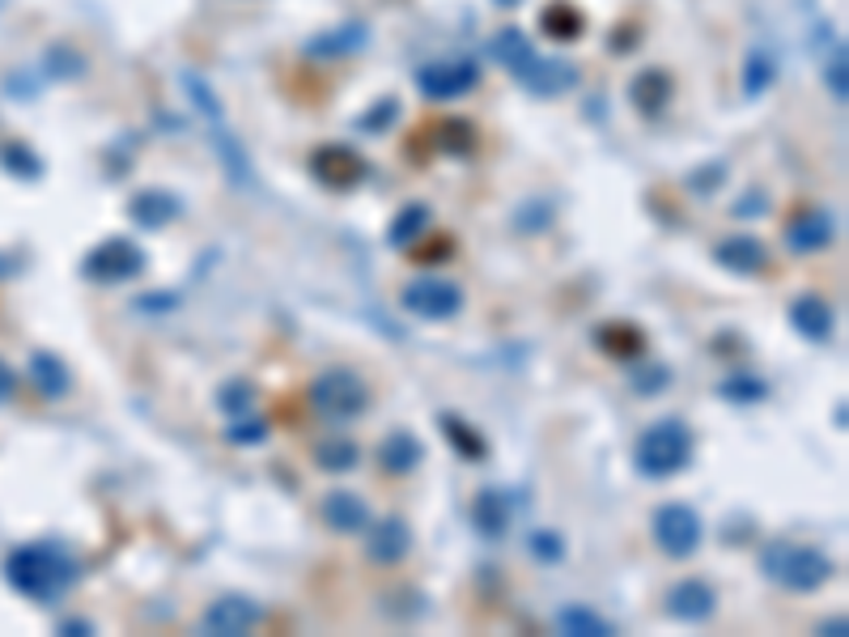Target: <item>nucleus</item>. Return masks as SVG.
<instances>
[{"instance_id": "1", "label": "nucleus", "mask_w": 849, "mask_h": 637, "mask_svg": "<svg viewBox=\"0 0 849 637\" xmlns=\"http://www.w3.org/2000/svg\"><path fill=\"white\" fill-rule=\"evenodd\" d=\"M4 578L17 596L35 599V603H56L64 591H73L81 565L60 544H22L4 561Z\"/></svg>"}, {"instance_id": "2", "label": "nucleus", "mask_w": 849, "mask_h": 637, "mask_svg": "<svg viewBox=\"0 0 849 637\" xmlns=\"http://www.w3.org/2000/svg\"><path fill=\"white\" fill-rule=\"evenodd\" d=\"M761 574L769 578L773 587L790 591V596H811L820 587L833 582L837 574V561L811 544H794V540H769L761 549Z\"/></svg>"}, {"instance_id": "3", "label": "nucleus", "mask_w": 849, "mask_h": 637, "mask_svg": "<svg viewBox=\"0 0 849 637\" xmlns=\"http://www.w3.org/2000/svg\"><path fill=\"white\" fill-rule=\"evenodd\" d=\"M693 425L684 417H662L655 425H646L637 442H633V468L646 480H671L680 477L693 464Z\"/></svg>"}, {"instance_id": "4", "label": "nucleus", "mask_w": 849, "mask_h": 637, "mask_svg": "<svg viewBox=\"0 0 849 637\" xmlns=\"http://www.w3.org/2000/svg\"><path fill=\"white\" fill-rule=\"evenodd\" d=\"M310 408H314L323 421L345 425V421L366 417V408H370V387H366V378L352 374V370H323V374L310 383Z\"/></svg>"}, {"instance_id": "5", "label": "nucleus", "mask_w": 849, "mask_h": 637, "mask_svg": "<svg viewBox=\"0 0 849 637\" xmlns=\"http://www.w3.org/2000/svg\"><path fill=\"white\" fill-rule=\"evenodd\" d=\"M145 264H150V255L132 239H107L81 260V277L94 280V285H132L145 273Z\"/></svg>"}, {"instance_id": "6", "label": "nucleus", "mask_w": 849, "mask_h": 637, "mask_svg": "<svg viewBox=\"0 0 849 637\" xmlns=\"http://www.w3.org/2000/svg\"><path fill=\"white\" fill-rule=\"evenodd\" d=\"M650 531H655V544L671 561H689L705 540V522L693 506L684 502H667L650 515Z\"/></svg>"}, {"instance_id": "7", "label": "nucleus", "mask_w": 849, "mask_h": 637, "mask_svg": "<svg viewBox=\"0 0 849 637\" xmlns=\"http://www.w3.org/2000/svg\"><path fill=\"white\" fill-rule=\"evenodd\" d=\"M399 307L408 315L424 318V323H446L464 311V289L455 280H442V277H417L404 285L399 293Z\"/></svg>"}, {"instance_id": "8", "label": "nucleus", "mask_w": 849, "mask_h": 637, "mask_svg": "<svg viewBox=\"0 0 849 637\" xmlns=\"http://www.w3.org/2000/svg\"><path fill=\"white\" fill-rule=\"evenodd\" d=\"M480 85V64L467 60V56H451V60H433L417 69V89L433 103H446V98H459L471 94Z\"/></svg>"}, {"instance_id": "9", "label": "nucleus", "mask_w": 849, "mask_h": 637, "mask_svg": "<svg viewBox=\"0 0 849 637\" xmlns=\"http://www.w3.org/2000/svg\"><path fill=\"white\" fill-rule=\"evenodd\" d=\"M264 621V608L247 596H222L213 599L200 616V634L204 637H247Z\"/></svg>"}, {"instance_id": "10", "label": "nucleus", "mask_w": 849, "mask_h": 637, "mask_svg": "<svg viewBox=\"0 0 849 637\" xmlns=\"http://www.w3.org/2000/svg\"><path fill=\"white\" fill-rule=\"evenodd\" d=\"M412 553V527H408V518L399 515H386V518H370V527H366V561L370 565H379V569H391V565H399V561Z\"/></svg>"}, {"instance_id": "11", "label": "nucleus", "mask_w": 849, "mask_h": 637, "mask_svg": "<svg viewBox=\"0 0 849 637\" xmlns=\"http://www.w3.org/2000/svg\"><path fill=\"white\" fill-rule=\"evenodd\" d=\"M662 608H667V616L680 621V625H705V621H714V612H718V591H714L705 578H680V582L667 591Z\"/></svg>"}, {"instance_id": "12", "label": "nucleus", "mask_w": 849, "mask_h": 637, "mask_svg": "<svg viewBox=\"0 0 849 637\" xmlns=\"http://www.w3.org/2000/svg\"><path fill=\"white\" fill-rule=\"evenodd\" d=\"M310 170H314V179H319L323 188H332V192H348V188H357V183L366 179V161L357 158L352 149H345V145L319 149L314 161H310Z\"/></svg>"}, {"instance_id": "13", "label": "nucleus", "mask_w": 849, "mask_h": 637, "mask_svg": "<svg viewBox=\"0 0 849 637\" xmlns=\"http://www.w3.org/2000/svg\"><path fill=\"white\" fill-rule=\"evenodd\" d=\"M833 239H837V217L828 208H808L786 226V247L794 255H815V251L833 247Z\"/></svg>"}, {"instance_id": "14", "label": "nucleus", "mask_w": 849, "mask_h": 637, "mask_svg": "<svg viewBox=\"0 0 849 637\" xmlns=\"http://www.w3.org/2000/svg\"><path fill=\"white\" fill-rule=\"evenodd\" d=\"M578 69L570 64V60H548V56H540L536 51V60L518 73V85L523 89H531V94H540V98H557V94H570L574 85H578Z\"/></svg>"}, {"instance_id": "15", "label": "nucleus", "mask_w": 849, "mask_h": 637, "mask_svg": "<svg viewBox=\"0 0 849 637\" xmlns=\"http://www.w3.org/2000/svg\"><path fill=\"white\" fill-rule=\"evenodd\" d=\"M183 217V200L166 188H145L128 200V221L141 226V230H166L170 221Z\"/></svg>"}, {"instance_id": "16", "label": "nucleus", "mask_w": 849, "mask_h": 637, "mask_svg": "<svg viewBox=\"0 0 849 637\" xmlns=\"http://www.w3.org/2000/svg\"><path fill=\"white\" fill-rule=\"evenodd\" d=\"M714 260H718L727 273L756 277V273L769 268V247L756 239V235H727V239L714 247Z\"/></svg>"}, {"instance_id": "17", "label": "nucleus", "mask_w": 849, "mask_h": 637, "mask_svg": "<svg viewBox=\"0 0 849 637\" xmlns=\"http://www.w3.org/2000/svg\"><path fill=\"white\" fill-rule=\"evenodd\" d=\"M319 515H323V522H327L336 536H357V531H366L370 518H374L370 515V506H366V497L352 493V489H332V493L323 497Z\"/></svg>"}, {"instance_id": "18", "label": "nucleus", "mask_w": 849, "mask_h": 637, "mask_svg": "<svg viewBox=\"0 0 849 637\" xmlns=\"http://www.w3.org/2000/svg\"><path fill=\"white\" fill-rule=\"evenodd\" d=\"M790 327H794L799 336L815 340V345H824V340H833V332H837V311L828 307V298L803 293V298L790 302Z\"/></svg>"}, {"instance_id": "19", "label": "nucleus", "mask_w": 849, "mask_h": 637, "mask_svg": "<svg viewBox=\"0 0 849 637\" xmlns=\"http://www.w3.org/2000/svg\"><path fill=\"white\" fill-rule=\"evenodd\" d=\"M370 43V26L366 22H340L323 35H314L307 43V56L310 60H345V56H357L361 47Z\"/></svg>"}, {"instance_id": "20", "label": "nucleus", "mask_w": 849, "mask_h": 637, "mask_svg": "<svg viewBox=\"0 0 849 637\" xmlns=\"http://www.w3.org/2000/svg\"><path fill=\"white\" fill-rule=\"evenodd\" d=\"M379 464H383L386 477H408L424 464V446L412 430H391L379 442Z\"/></svg>"}, {"instance_id": "21", "label": "nucleus", "mask_w": 849, "mask_h": 637, "mask_svg": "<svg viewBox=\"0 0 849 637\" xmlns=\"http://www.w3.org/2000/svg\"><path fill=\"white\" fill-rule=\"evenodd\" d=\"M510 518H514V502L505 497L502 489H480L476 502H471V527L485 536V540H502L510 531Z\"/></svg>"}, {"instance_id": "22", "label": "nucleus", "mask_w": 849, "mask_h": 637, "mask_svg": "<svg viewBox=\"0 0 849 637\" xmlns=\"http://www.w3.org/2000/svg\"><path fill=\"white\" fill-rule=\"evenodd\" d=\"M208 136H213V149H217V161L226 166V175H230L234 188H251L255 183V175H251V161H247V149H242V141L230 132V123L217 120L208 123Z\"/></svg>"}, {"instance_id": "23", "label": "nucleus", "mask_w": 849, "mask_h": 637, "mask_svg": "<svg viewBox=\"0 0 849 637\" xmlns=\"http://www.w3.org/2000/svg\"><path fill=\"white\" fill-rule=\"evenodd\" d=\"M438 430H442V438L451 442V450H455L464 464H485V459H489V442H485V434L471 430L464 417L438 412Z\"/></svg>"}, {"instance_id": "24", "label": "nucleus", "mask_w": 849, "mask_h": 637, "mask_svg": "<svg viewBox=\"0 0 849 637\" xmlns=\"http://www.w3.org/2000/svg\"><path fill=\"white\" fill-rule=\"evenodd\" d=\"M489 56L502 64L510 77H518V73L536 60V43L527 39L518 26H505V31H498V35L489 39Z\"/></svg>"}, {"instance_id": "25", "label": "nucleus", "mask_w": 849, "mask_h": 637, "mask_svg": "<svg viewBox=\"0 0 849 637\" xmlns=\"http://www.w3.org/2000/svg\"><path fill=\"white\" fill-rule=\"evenodd\" d=\"M629 98H633V107H637L646 120H655V116H662V107L671 103V77H667L662 69H646V73L633 77Z\"/></svg>"}, {"instance_id": "26", "label": "nucleus", "mask_w": 849, "mask_h": 637, "mask_svg": "<svg viewBox=\"0 0 849 637\" xmlns=\"http://www.w3.org/2000/svg\"><path fill=\"white\" fill-rule=\"evenodd\" d=\"M429 221H433L429 204H404V208L391 217V226H386V247H395V251H408V247H412L417 239H424Z\"/></svg>"}, {"instance_id": "27", "label": "nucleus", "mask_w": 849, "mask_h": 637, "mask_svg": "<svg viewBox=\"0 0 849 637\" xmlns=\"http://www.w3.org/2000/svg\"><path fill=\"white\" fill-rule=\"evenodd\" d=\"M595 345H599L608 358L633 361V358H642V349H646V336H642L633 323H603V327L595 332Z\"/></svg>"}, {"instance_id": "28", "label": "nucleus", "mask_w": 849, "mask_h": 637, "mask_svg": "<svg viewBox=\"0 0 849 637\" xmlns=\"http://www.w3.org/2000/svg\"><path fill=\"white\" fill-rule=\"evenodd\" d=\"M31 378H35V387H39L43 399H64L69 396V387H73L69 365L56 358V353H35V358H31Z\"/></svg>"}, {"instance_id": "29", "label": "nucleus", "mask_w": 849, "mask_h": 637, "mask_svg": "<svg viewBox=\"0 0 849 637\" xmlns=\"http://www.w3.org/2000/svg\"><path fill=\"white\" fill-rule=\"evenodd\" d=\"M557 629L565 637H612L617 634L608 616H599L595 608H582V603H570V608L557 612Z\"/></svg>"}, {"instance_id": "30", "label": "nucleus", "mask_w": 849, "mask_h": 637, "mask_svg": "<svg viewBox=\"0 0 849 637\" xmlns=\"http://www.w3.org/2000/svg\"><path fill=\"white\" fill-rule=\"evenodd\" d=\"M314 464L323 472H332V477H345V472H352L361 464V446L348 438H327L314 446Z\"/></svg>"}, {"instance_id": "31", "label": "nucleus", "mask_w": 849, "mask_h": 637, "mask_svg": "<svg viewBox=\"0 0 849 637\" xmlns=\"http://www.w3.org/2000/svg\"><path fill=\"white\" fill-rule=\"evenodd\" d=\"M773 81H777V56L765 51V47L748 51V60H743V94L748 98H761Z\"/></svg>"}, {"instance_id": "32", "label": "nucleus", "mask_w": 849, "mask_h": 637, "mask_svg": "<svg viewBox=\"0 0 849 637\" xmlns=\"http://www.w3.org/2000/svg\"><path fill=\"white\" fill-rule=\"evenodd\" d=\"M718 396L731 399V404H761L769 396V383L761 374H748V370H734L718 383Z\"/></svg>"}, {"instance_id": "33", "label": "nucleus", "mask_w": 849, "mask_h": 637, "mask_svg": "<svg viewBox=\"0 0 849 637\" xmlns=\"http://www.w3.org/2000/svg\"><path fill=\"white\" fill-rule=\"evenodd\" d=\"M527 553L540 561V565H561V561H565V540H561V531H552V527H536V531L527 536Z\"/></svg>"}, {"instance_id": "34", "label": "nucleus", "mask_w": 849, "mask_h": 637, "mask_svg": "<svg viewBox=\"0 0 849 637\" xmlns=\"http://www.w3.org/2000/svg\"><path fill=\"white\" fill-rule=\"evenodd\" d=\"M217 408H222L226 417H242V412H251V408H255V383H247V378H230V383L217 392Z\"/></svg>"}, {"instance_id": "35", "label": "nucleus", "mask_w": 849, "mask_h": 637, "mask_svg": "<svg viewBox=\"0 0 849 637\" xmlns=\"http://www.w3.org/2000/svg\"><path fill=\"white\" fill-rule=\"evenodd\" d=\"M226 442L234 446H264L268 442V421L264 417H230V430H226Z\"/></svg>"}, {"instance_id": "36", "label": "nucleus", "mask_w": 849, "mask_h": 637, "mask_svg": "<svg viewBox=\"0 0 849 637\" xmlns=\"http://www.w3.org/2000/svg\"><path fill=\"white\" fill-rule=\"evenodd\" d=\"M543 31H548L552 39H578L582 17L570 9V4H552V9H543Z\"/></svg>"}, {"instance_id": "37", "label": "nucleus", "mask_w": 849, "mask_h": 637, "mask_svg": "<svg viewBox=\"0 0 849 637\" xmlns=\"http://www.w3.org/2000/svg\"><path fill=\"white\" fill-rule=\"evenodd\" d=\"M667 383H671V370H667V365H658V361H650V365H637V370H633V392H637L642 399L658 396Z\"/></svg>"}, {"instance_id": "38", "label": "nucleus", "mask_w": 849, "mask_h": 637, "mask_svg": "<svg viewBox=\"0 0 849 637\" xmlns=\"http://www.w3.org/2000/svg\"><path fill=\"white\" fill-rule=\"evenodd\" d=\"M395 116H399V103H395V98H379V103H374V107H370V111H366L357 123H361V132L379 136V132H386V123L395 120Z\"/></svg>"}, {"instance_id": "39", "label": "nucleus", "mask_w": 849, "mask_h": 637, "mask_svg": "<svg viewBox=\"0 0 849 637\" xmlns=\"http://www.w3.org/2000/svg\"><path fill=\"white\" fill-rule=\"evenodd\" d=\"M442 145H446L451 154H467V149L476 145V132H471V123H467V120H442Z\"/></svg>"}, {"instance_id": "40", "label": "nucleus", "mask_w": 849, "mask_h": 637, "mask_svg": "<svg viewBox=\"0 0 849 637\" xmlns=\"http://www.w3.org/2000/svg\"><path fill=\"white\" fill-rule=\"evenodd\" d=\"M548 221H552V200H540V204H531V208H527V204L518 208V230H523V235H527V230L540 235V230H548Z\"/></svg>"}, {"instance_id": "41", "label": "nucleus", "mask_w": 849, "mask_h": 637, "mask_svg": "<svg viewBox=\"0 0 849 637\" xmlns=\"http://www.w3.org/2000/svg\"><path fill=\"white\" fill-rule=\"evenodd\" d=\"M828 89H833L837 98H846V94H849V81H846V51H841V47L833 51V64H828Z\"/></svg>"}, {"instance_id": "42", "label": "nucleus", "mask_w": 849, "mask_h": 637, "mask_svg": "<svg viewBox=\"0 0 849 637\" xmlns=\"http://www.w3.org/2000/svg\"><path fill=\"white\" fill-rule=\"evenodd\" d=\"M166 298H136V311H170V307H179V293L175 289H162Z\"/></svg>"}, {"instance_id": "43", "label": "nucleus", "mask_w": 849, "mask_h": 637, "mask_svg": "<svg viewBox=\"0 0 849 637\" xmlns=\"http://www.w3.org/2000/svg\"><path fill=\"white\" fill-rule=\"evenodd\" d=\"M13 392H17V378H13V370L0 361V404H4V399H13Z\"/></svg>"}, {"instance_id": "44", "label": "nucleus", "mask_w": 849, "mask_h": 637, "mask_svg": "<svg viewBox=\"0 0 849 637\" xmlns=\"http://www.w3.org/2000/svg\"><path fill=\"white\" fill-rule=\"evenodd\" d=\"M60 634L64 637H89L94 634V625H89V621H60Z\"/></svg>"}, {"instance_id": "45", "label": "nucleus", "mask_w": 849, "mask_h": 637, "mask_svg": "<svg viewBox=\"0 0 849 637\" xmlns=\"http://www.w3.org/2000/svg\"><path fill=\"white\" fill-rule=\"evenodd\" d=\"M820 634H824V637H846L849 634V621H846V616H837V621H824V625H820Z\"/></svg>"}, {"instance_id": "46", "label": "nucleus", "mask_w": 849, "mask_h": 637, "mask_svg": "<svg viewBox=\"0 0 849 637\" xmlns=\"http://www.w3.org/2000/svg\"><path fill=\"white\" fill-rule=\"evenodd\" d=\"M765 208H769V200L752 196V200H743V204H739V217H748V213H765Z\"/></svg>"}, {"instance_id": "47", "label": "nucleus", "mask_w": 849, "mask_h": 637, "mask_svg": "<svg viewBox=\"0 0 849 637\" xmlns=\"http://www.w3.org/2000/svg\"><path fill=\"white\" fill-rule=\"evenodd\" d=\"M498 4H505V9H510V4H518V0H498Z\"/></svg>"}]
</instances>
